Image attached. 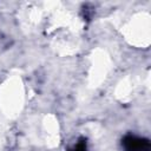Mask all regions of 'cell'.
I'll return each instance as SVG.
<instances>
[{
    "instance_id": "cell-2",
    "label": "cell",
    "mask_w": 151,
    "mask_h": 151,
    "mask_svg": "<svg viewBox=\"0 0 151 151\" xmlns=\"http://www.w3.org/2000/svg\"><path fill=\"white\" fill-rule=\"evenodd\" d=\"M73 151H86V145H85V143H84V142L78 143Z\"/></svg>"
},
{
    "instance_id": "cell-1",
    "label": "cell",
    "mask_w": 151,
    "mask_h": 151,
    "mask_svg": "<svg viewBox=\"0 0 151 151\" xmlns=\"http://www.w3.org/2000/svg\"><path fill=\"white\" fill-rule=\"evenodd\" d=\"M123 146L125 151H151L149 139L136 136H126L123 139Z\"/></svg>"
}]
</instances>
